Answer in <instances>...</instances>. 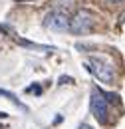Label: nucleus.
I'll use <instances>...</instances> for the list:
<instances>
[{
	"label": "nucleus",
	"instance_id": "9",
	"mask_svg": "<svg viewBox=\"0 0 125 129\" xmlns=\"http://www.w3.org/2000/svg\"><path fill=\"white\" fill-rule=\"evenodd\" d=\"M72 81H74V78H70V76H62V78L58 80V83H60V85H66V83H72Z\"/></svg>",
	"mask_w": 125,
	"mask_h": 129
},
{
	"label": "nucleus",
	"instance_id": "5",
	"mask_svg": "<svg viewBox=\"0 0 125 129\" xmlns=\"http://www.w3.org/2000/svg\"><path fill=\"white\" fill-rule=\"evenodd\" d=\"M16 42L20 44V46H24V48H32L34 52H56L54 46H44V44H34L30 40H22V38H16Z\"/></svg>",
	"mask_w": 125,
	"mask_h": 129
},
{
	"label": "nucleus",
	"instance_id": "4",
	"mask_svg": "<svg viewBox=\"0 0 125 129\" xmlns=\"http://www.w3.org/2000/svg\"><path fill=\"white\" fill-rule=\"evenodd\" d=\"M42 24H44V28L52 30V32H70V18L66 12H60V10L46 14Z\"/></svg>",
	"mask_w": 125,
	"mask_h": 129
},
{
	"label": "nucleus",
	"instance_id": "8",
	"mask_svg": "<svg viewBox=\"0 0 125 129\" xmlns=\"http://www.w3.org/2000/svg\"><path fill=\"white\" fill-rule=\"evenodd\" d=\"M101 95L105 97V101H113V103H117V101H119V95H117V93H105V91H103Z\"/></svg>",
	"mask_w": 125,
	"mask_h": 129
},
{
	"label": "nucleus",
	"instance_id": "2",
	"mask_svg": "<svg viewBox=\"0 0 125 129\" xmlns=\"http://www.w3.org/2000/svg\"><path fill=\"white\" fill-rule=\"evenodd\" d=\"M93 26V16L89 10L85 8H79L74 16L70 18V32L76 34V36H81V34H87Z\"/></svg>",
	"mask_w": 125,
	"mask_h": 129
},
{
	"label": "nucleus",
	"instance_id": "3",
	"mask_svg": "<svg viewBox=\"0 0 125 129\" xmlns=\"http://www.w3.org/2000/svg\"><path fill=\"white\" fill-rule=\"evenodd\" d=\"M89 109L95 115V119L99 123H107V117H109V107H107V101L105 97L101 95V91L93 87L91 89V99H89Z\"/></svg>",
	"mask_w": 125,
	"mask_h": 129
},
{
	"label": "nucleus",
	"instance_id": "11",
	"mask_svg": "<svg viewBox=\"0 0 125 129\" xmlns=\"http://www.w3.org/2000/svg\"><path fill=\"white\" fill-rule=\"evenodd\" d=\"M109 2H125V0H109Z\"/></svg>",
	"mask_w": 125,
	"mask_h": 129
},
{
	"label": "nucleus",
	"instance_id": "10",
	"mask_svg": "<svg viewBox=\"0 0 125 129\" xmlns=\"http://www.w3.org/2000/svg\"><path fill=\"white\" fill-rule=\"evenodd\" d=\"M79 129H93V127H91V125H87V123H81V125H79Z\"/></svg>",
	"mask_w": 125,
	"mask_h": 129
},
{
	"label": "nucleus",
	"instance_id": "6",
	"mask_svg": "<svg viewBox=\"0 0 125 129\" xmlns=\"http://www.w3.org/2000/svg\"><path fill=\"white\" fill-rule=\"evenodd\" d=\"M0 95L8 97L10 101H14V103L18 105V107H20V109H26V111H28V107H26V105H24V103H22V101H20V99H18V97H16L14 93H12V91H6V89H0Z\"/></svg>",
	"mask_w": 125,
	"mask_h": 129
},
{
	"label": "nucleus",
	"instance_id": "7",
	"mask_svg": "<svg viewBox=\"0 0 125 129\" xmlns=\"http://www.w3.org/2000/svg\"><path fill=\"white\" fill-rule=\"evenodd\" d=\"M54 6H56V10L66 12V10H70L74 6V0H54Z\"/></svg>",
	"mask_w": 125,
	"mask_h": 129
},
{
	"label": "nucleus",
	"instance_id": "1",
	"mask_svg": "<svg viewBox=\"0 0 125 129\" xmlns=\"http://www.w3.org/2000/svg\"><path fill=\"white\" fill-rule=\"evenodd\" d=\"M83 66H85L87 72H91L95 78L99 81H103V83H113V80H115L111 66L105 64V62L99 60V58H87V60L83 62Z\"/></svg>",
	"mask_w": 125,
	"mask_h": 129
}]
</instances>
